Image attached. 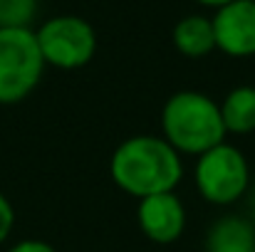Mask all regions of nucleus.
Wrapping results in <instances>:
<instances>
[{"label":"nucleus","mask_w":255,"mask_h":252,"mask_svg":"<svg viewBox=\"0 0 255 252\" xmlns=\"http://www.w3.org/2000/svg\"><path fill=\"white\" fill-rule=\"evenodd\" d=\"M109 175L119 190L136 200L171 193L183 180V159L161 136L139 134L122 141L109 161Z\"/></svg>","instance_id":"1"},{"label":"nucleus","mask_w":255,"mask_h":252,"mask_svg":"<svg viewBox=\"0 0 255 252\" xmlns=\"http://www.w3.org/2000/svg\"><path fill=\"white\" fill-rule=\"evenodd\" d=\"M221 106L213 96L181 89L173 91L161 109V139L181 156H201L226 141Z\"/></svg>","instance_id":"2"},{"label":"nucleus","mask_w":255,"mask_h":252,"mask_svg":"<svg viewBox=\"0 0 255 252\" xmlns=\"http://www.w3.org/2000/svg\"><path fill=\"white\" fill-rule=\"evenodd\" d=\"M32 27H0V104L25 101L45 75Z\"/></svg>","instance_id":"3"},{"label":"nucleus","mask_w":255,"mask_h":252,"mask_svg":"<svg viewBox=\"0 0 255 252\" xmlns=\"http://www.w3.org/2000/svg\"><path fill=\"white\" fill-rule=\"evenodd\" d=\"M198 195L218 208L238 203L251 188V164L238 146L228 141L201 154L193 166Z\"/></svg>","instance_id":"4"},{"label":"nucleus","mask_w":255,"mask_h":252,"mask_svg":"<svg viewBox=\"0 0 255 252\" xmlns=\"http://www.w3.org/2000/svg\"><path fill=\"white\" fill-rule=\"evenodd\" d=\"M35 37L47 67L80 70L97 55V32L80 15H55L35 30Z\"/></svg>","instance_id":"5"},{"label":"nucleus","mask_w":255,"mask_h":252,"mask_svg":"<svg viewBox=\"0 0 255 252\" xmlns=\"http://www.w3.org/2000/svg\"><path fill=\"white\" fill-rule=\"evenodd\" d=\"M216 50L228 57L243 60L255 55V2L253 0H231L218 7L211 17Z\"/></svg>","instance_id":"6"},{"label":"nucleus","mask_w":255,"mask_h":252,"mask_svg":"<svg viewBox=\"0 0 255 252\" xmlns=\"http://www.w3.org/2000/svg\"><path fill=\"white\" fill-rule=\"evenodd\" d=\"M136 223L146 240L156 245H171L186 230V208L176 190L149 195L136 205Z\"/></svg>","instance_id":"7"},{"label":"nucleus","mask_w":255,"mask_h":252,"mask_svg":"<svg viewBox=\"0 0 255 252\" xmlns=\"http://www.w3.org/2000/svg\"><path fill=\"white\" fill-rule=\"evenodd\" d=\"M203 252H255V223L243 215L218 218L206 230Z\"/></svg>","instance_id":"8"},{"label":"nucleus","mask_w":255,"mask_h":252,"mask_svg":"<svg viewBox=\"0 0 255 252\" xmlns=\"http://www.w3.org/2000/svg\"><path fill=\"white\" fill-rule=\"evenodd\" d=\"M173 47L191 60H201L216 50V35H213V22L206 15H186L173 25L171 32Z\"/></svg>","instance_id":"9"},{"label":"nucleus","mask_w":255,"mask_h":252,"mask_svg":"<svg viewBox=\"0 0 255 252\" xmlns=\"http://www.w3.org/2000/svg\"><path fill=\"white\" fill-rule=\"evenodd\" d=\"M218 106H221L226 134H236V136L255 134V86L251 84L233 86Z\"/></svg>","instance_id":"10"},{"label":"nucleus","mask_w":255,"mask_h":252,"mask_svg":"<svg viewBox=\"0 0 255 252\" xmlns=\"http://www.w3.org/2000/svg\"><path fill=\"white\" fill-rule=\"evenodd\" d=\"M40 0H0V27H30Z\"/></svg>","instance_id":"11"},{"label":"nucleus","mask_w":255,"mask_h":252,"mask_svg":"<svg viewBox=\"0 0 255 252\" xmlns=\"http://www.w3.org/2000/svg\"><path fill=\"white\" fill-rule=\"evenodd\" d=\"M12 228H15V208H12L10 198L5 193H0V245H5Z\"/></svg>","instance_id":"12"},{"label":"nucleus","mask_w":255,"mask_h":252,"mask_svg":"<svg viewBox=\"0 0 255 252\" xmlns=\"http://www.w3.org/2000/svg\"><path fill=\"white\" fill-rule=\"evenodd\" d=\"M5 252H57L50 243H45V240H35V238H30V240H20V243H15L12 248H7Z\"/></svg>","instance_id":"13"},{"label":"nucleus","mask_w":255,"mask_h":252,"mask_svg":"<svg viewBox=\"0 0 255 252\" xmlns=\"http://www.w3.org/2000/svg\"><path fill=\"white\" fill-rule=\"evenodd\" d=\"M196 2H201V5H206V7H223L226 2H231V0H196Z\"/></svg>","instance_id":"14"},{"label":"nucleus","mask_w":255,"mask_h":252,"mask_svg":"<svg viewBox=\"0 0 255 252\" xmlns=\"http://www.w3.org/2000/svg\"><path fill=\"white\" fill-rule=\"evenodd\" d=\"M253 2H255V0H253Z\"/></svg>","instance_id":"15"}]
</instances>
